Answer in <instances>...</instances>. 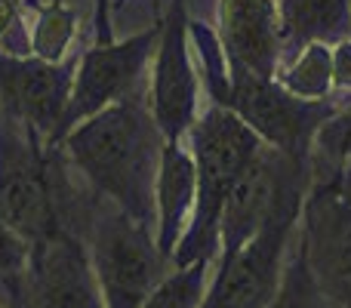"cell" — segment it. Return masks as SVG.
<instances>
[{
    "instance_id": "cell-1",
    "label": "cell",
    "mask_w": 351,
    "mask_h": 308,
    "mask_svg": "<svg viewBox=\"0 0 351 308\" xmlns=\"http://www.w3.org/2000/svg\"><path fill=\"white\" fill-rule=\"evenodd\" d=\"M154 117L136 99H123L65 133L68 154L117 210L154 231V182L164 152Z\"/></svg>"
},
{
    "instance_id": "cell-2",
    "label": "cell",
    "mask_w": 351,
    "mask_h": 308,
    "mask_svg": "<svg viewBox=\"0 0 351 308\" xmlns=\"http://www.w3.org/2000/svg\"><path fill=\"white\" fill-rule=\"evenodd\" d=\"M188 133L194 148L191 161L197 173V188H194L191 225L179 237L170 259L176 265H191L197 259L213 262L219 256V219H222L225 198L241 169L262 148V139L228 105L204 111Z\"/></svg>"
},
{
    "instance_id": "cell-3",
    "label": "cell",
    "mask_w": 351,
    "mask_h": 308,
    "mask_svg": "<svg viewBox=\"0 0 351 308\" xmlns=\"http://www.w3.org/2000/svg\"><path fill=\"white\" fill-rule=\"evenodd\" d=\"M305 182L308 176L287 182L259 231L237 253L219 259L216 278L200 308H265L271 303L284 278V256L290 250L287 244L302 216Z\"/></svg>"
},
{
    "instance_id": "cell-4",
    "label": "cell",
    "mask_w": 351,
    "mask_h": 308,
    "mask_svg": "<svg viewBox=\"0 0 351 308\" xmlns=\"http://www.w3.org/2000/svg\"><path fill=\"white\" fill-rule=\"evenodd\" d=\"M90 262L105 308H142L154 287L170 274V259L158 250L154 231L117 206L99 216Z\"/></svg>"
},
{
    "instance_id": "cell-5",
    "label": "cell",
    "mask_w": 351,
    "mask_h": 308,
    "mask_svg": "<svg viewBox=\"0 0 351 308\" xmlns=\"http://www.w3.org/2000/svg\"><path fill=\"white\" fill-rule=\"evenodd\" d=\"M228 108L262 139V145L278 148L280 154L299 163H308L315 136L330 117L336 105L327 99H302L278 84L274 78H247L234 74Z\"/></svg>"
},
{
    "instance_id": "cell-6",
    "label": "cell",
    "mask_w": 351,
    "mask_h": 308,
    "mask_svg": "<svg viewBox=\"0 0 351 308\" xmlns=\"http://www.w3.org/2000/svg\"><path fill=\"white\" fill-rule=\"evenodd\" d=\"M296 237L321 293L351 308V191L339 173L305 194Z\"/></svg>"
},
{
    "instance_id": "cell-7",
    "label": "cell",
    "mask_w": 351,
    "mask_h": 308,
    "mask_svg": "<svg viewBox=\"0 0 351 308\" xmlns=\"http://www.w3.org/2000/svg\"><path fill=\"white\" fill-rule=\"evenodd\" d=\"M158 34L160 28H152L123 43H102V47L90 49L80 59V68L71 80V93H68L59 133H68L71 127L99 115L102 108L130 99L133 86L139 84V74L145 68V59L152 53Z\"/></svg>"
},
{
    "instance_id": "cell-8",
    "label": "cell",
    "mask_w": 351,
    "mask_h": 308,
    "mask_svg": "<svg viewBox=\"0 0 351 308\" xmlns=\"http://www.w3.org/2000/svg\"><path fill=\"white\" fill-rule=\"evenodd\" d=\"M188 19L182 0L167 16L152 78V117L167 142H179L197 121V78L188 59Z\"/></svg>"
},
{
    "instance_id": "cell-9",
    "label": "cell",
    "mask_w": 351,
    "mask_h": 308,
    "mask_svg": "<svg viewBox=\"0 0 351 308\" xmlns=\"http://www.w3.org/2000/svg\"><path fill=\"white\" fill-rule=\"evenodd\" d=\"M28 274L37 308H105L90 253L68 228L31 247Z\"/></svg>"
},
{
    "instance_id": "cell-10",
    "label": "cell",
    "mask_w": 351,
    "mask_h": 308,
    "mask_svg": "<svg viewBox=\"0 0 351 308\" xmlns=\"http://www.w3.org/2000/svg\"><path fill=\"white\" fill-rule=\"evenodd\" d=\"M71 68L43 59H16L0 53V96L6 108L31 130L59 133L71 93Z\"/></svg>"
},
{
    "instance_id": "cell-11",
    "label": "cell",
    "mask_w": 351,
    "mask_h": 308,
    "mask_svg": "<svg viewBox=\"0 0 351 308\" xmlns=\"http://www.w3.org/2000/svg\"><path fill=\"white\" fill-rule=\"evenodd\" d=\"M219 22L231 71L247 78H274L284 34L274 0H222Z\"/></svg>"
},
{
    "instance_id": "cell-12",
    "label": "cell",
    "mask_w": 351,
    "mask_h": 308,
    "mask_svg": "<svg viewBox=\"0 0 351 308\" xmlns=\"http://www.w3.org/2000/svg\"><path fill=\"white\" fill-rule=\"evenodd\" d=\"M0 216L28 247L62 231L47 179L22 154L0 152Z\"/></svg>"
},
{
    "instance_id": "cell-13",
    "label": "cell",
    "mask_w": 351,
    "mask_h": 308,
    "mask_svg": "<svg viewBox=\"0 0 351 308\" xmlns=\"http://www.w3.org/2000/svg\"><path fill=\"white\" fill-rule=\"evenodd\" d=\"M194 188L197 173L191 154L182 152L179 142H164L154 182V241L167 259H173L176 244L185 235V219L194 210Z\"/></svg>"
},
{
    "instance_id": "cell-14",
    "label": "cell",
    "mask_w": 351,
    "mask_h": 308,
    "mask_svg": "<svg viewBox=\"0 0 351 308\" xmlns=\"http://www.w3.org/2000/svg\"><path fill=\"white\" fill-rule=\"evenodd\" d=\"M284 28L296 40H348L351 0H284Z\"/></svg>"
},
{
    "instance_id": "cell-15",
    "label": "cell",
    "mask_w": 351,
    "mask_h": 308,
    "mask_svg": "<svg viewBox=\"0 0 351 308\" xmlns=\"http://www.w3.org/2000/svg\"><path fill=\"white\" fill-rule=\"evenodd\" d=\"M284 90L302 99H327L333 90V49L321 40H311L302 47L287 71L274 74Z\"/></svg>"
},
{
    "instance_id": "cell-16",
    "label": "cell",
    "mask_w": 351,
    "mask_h": 308,
    "mask_svg": "<svg viewBox=\"0 0 351 308\" xmlns=\"http://www.w3.org/2000/svg\"><path fill=\"white\" fill-rule=\"evenodd\" d=\"M210 259H197L191 265H176L152 296L142 303V308H200L206 296V278H210Z\"/></svg>"
},
{
    "instance_id": "cell-17",
    "label": "cell",
    "mask_w": 351,
    "mask_h": 308,
    "mask_svg": "<svg viewBox=\"0 0 351 308\" xmlns=\"http://www.w3.org/2000/svg\"><path fill=\"white\" fill-rule=\"evenodd\" d=\"M265 308H339L336 303H330L321 293V287L315 284L308 272V262H305V253L299 247V237L293 241V253L290 262L284 265V278H280V287L274 293V299Z\"/></svg>"
},
{
    "instance_id": "cell-18",
    "label": "cell",
    "mask_w": 351,
    "mask_h": 308,
    "mask_svg": "<svg viewBox=\"0 0 351 308\" xmlns=\"http://www.w3.org/2000/svg\"><path fill=\"white\" fill-rule=\"evenodd\" d=\"M74 37V16L62 3H53L40 10L34 25V56L43 62H59L65 56L68 43Z\"/></svg>"
},
{
    "instance_id": "cell-19",
    "label": "cell",
    "mask_w": 351,
    "mask_h": 308,
    "mask_svg": "<svg viewBox=\"0 0 351 308\" xmlns=\"http://www.w3.org/2000/svg\"><path fill=\"white\" fill-rule=\"evenodd\" d=\"M315 148L321 163H327L330 173H342L339 163L351 157V108L346 111H336L315 136Z\"/></svg>"
},
{
    "instance_id": "cell-20",
    "label": "cell",
    "mask_w": 351,
    "mask_h": 308,
    "mask_svg": "<svg viewBox=\"0 0 351 308\" xmlns=\"http://www.w3.org/2000/svg\"><path fill=\"white\" fill-rule=\"evenodd\" d=\"M28 259H31V247L0 216V274L16 278V274L28 272Z\"/></svg>"
},
{
    "instance_id": "cell-21",
    "label": "cell",
    "mask_w": 351,
    "mask_h": 308,
    "mask_svg": "<svg viewBox=\"0 0 351 308\" xmlns=\"http://www.w3.org/2000/svg\"><path fill=\"white\" fill-rule=\"evenodd\" d=\"M333 86L351 90V40H339L333 49Z\"/></svg>"
},
{
    "instance_id": "cell-22",
    "label": "cell",
    "mask_w": 351,
    "mask_h": 308,
    "mask_svg": "<svg viewBox=\"0 0 351 308\" xmlns=\"http://www.w3.org/2000/svg\"><path fill=\"white\" fill-rule=\"evenodd\" d=\"M16 25V0H0V37Z\"/></svg>"
},
{
    "instance_id": "cell-23",
    "label": "cell",
    "mask_w": 351,
    "mask_h": 308,
    "mask_svg": "<svg viewBox=\"0 0 351 308\" xmlns=\"http://www.w3.org/2000/svg\"><path fill=\"white\" fill-rule=\"evenodd\" d=\"M99 40L111 43V31H108V0H99Z\"/></svg>"
},
{
    "instance_id": "cell-24",
    "label": "cell",
    "mask_w": 351,
    "mask_h": 308,
    "mask_svg": "<svg viewBox=\"0 0 351 308\" xmlns=\"http://www.w3.org/2000/svg\"><path fill=\"white\" fill-rule=\"evenodd\" d=\"M339 179H342V185L351 191V169H348V173H339Z\"/></svg>"
},
{
    "instance_id": "cell-25",
    "label": "cell",
    "mask_w": 351,
    "mask_h": 308,
    "mask_svg": "<svg viewBox=\"0 0 351 308\" xmlns=\"http://www.w3.org/2000/svg\"><path fill=\"white\" fill-rule=\"evenodd\" d=\"M0 308H6V305H3V303H0Z\"/></svg>"
}]
</instances>
